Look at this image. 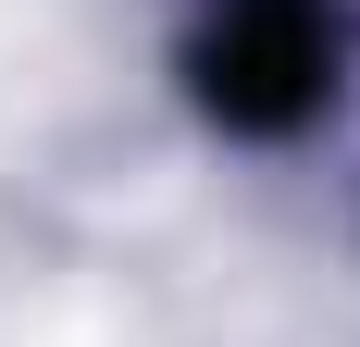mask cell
<instances>
[{
    "instance_id": "6da1fadb",
    "label": "cell",
    "mask_w": 360,
    "mask_h": 347,
    "mask_svg": "<svg viewBox=\"0 0 360 347\" xmlns=\"http://www.w3.org/2000/svg\"><path fill=\"white\" fill-rule=\"evenodd\" d=\"M323 74H335V37L311 0H236L212 25V50H199V87H212L224 124H298V112L323 100Z\"/></svg>"
}]
</instances>
